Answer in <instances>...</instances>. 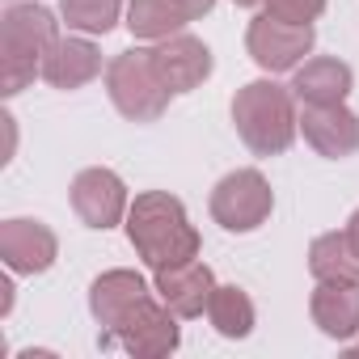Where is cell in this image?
Returning <instances> with one entry per match:
<instances>
[{"label":"cell","mask_w":359,"mask_h":359,"mask_svg":"<svg viewBox=\"0 0 359 359\" xmlns=\"http://www.w3.org/2000/svg\"><path fill=\"white\" fill-rule=\"evenodd\" d=\"M233 123L237 135L250 144V152L258 156H279L287 152V144L296 140V97L292 89L275 85V81H254L233 97Z\"/></svg>","instance_id":"2"},{"label":"cell","mask_w":359,"mask_h":359,"mask_svg":"<svg viewBox=\"0 0 359 359\" xmlns=\"http://www.w3.org/2000/svg\"><path fill=\"white\" fill-rule=\"evenodd\" d=\"M237 5H245V9H250V5H262V0H237Z\"/></svg>","instance_id":"23"},{"label":"cell","mask_w":359,"mask_h":359,"mask_svg":"<svg viewBox=\"0 0 359 359\" xmlns=\"http://www.w3.org/2000/svg\"><path fill=\"white\" fill-rule=\"evenodd\" d=\"M245 47H250L258 68L287 72V68H300V60L313 51V26H292V22H279V18L262 13V18L250 22Z\"/></svg>","instance_id":"7"},{"label":"cell","mask_w":359,"mask_h":359,"mask_svg":"<svg viewBox=\"0 0 359 359\" xmlns=\"http://www.w3.org/2000/svg\"><path fill=\"white\" fill-rule=\"evenodd\" d=\"M60 13L81 34H106L118 22V0H60Z\"/></svg>","instance_id":"20"},{"label":"cell","mask_w":359,"mask_h":359,"mask_svg":"<svg viewBox=\"0 0 359 359\" xmlns=\"http://www.w3.org/2000/svg\"><path fill=\"white\" fill-rule=\"evenodd\" d=\"M97 72H102V55H97V47L89 39H60L43 60V76L55 89H81Z\"/></svg>","instance_id":"15"},{"label":"cell","mask_w":359,"mask_h":359,"mask_svg":"<svg viewBox=\"0 0 359 359\" xmlns=\"http://www.w3.org/2000/svg\"><path fill=\"white\" fill-rule=\"evenodd\" d=\"M271 208H275V199L258 169H237L212 191V216L229 233H254L271 216Z\"/></svg>","instance_id":"6"},{"label":"cell","mask_w":359,"mask_h":359,"mask_svg":"<svg viewBox=\"0 0 359 359\" xmlns=\"http://www.w3.org/2000/svg\"><path fill=\"white\" fill-rule=\"evenodd\" d=\"M60 43L55 34V18L43 5H13L0 26V85L5 93H22L34 72H43L47 51Z\"/></svg>","instance_id":"3"},{"label":"cell","mask_w":359,"mask_h":359,"mask_svg":"<svg viewBox=\"0 0 359 359\" xmlns=\"http://www.w3.org/2000/svg\"><path fill=\"white\" fill-rule=\"evenodd\" d=\"M300 131L330 161H342V156H351L359 148V118L342 102H334V106H304Z\"/></svg>","instance_id":"11"},{"label":"cell","mask_w":359,"mask_h":359,"mask_svg":"<svg viewBox=\"0 0 359 359\" xmlns=\"http://www.w3.org/2000/svg\"><path fill=\"white\" fill-rule=\"evenodd\" d=\"M346 237H351V245H355V254H359V212L351 216V224H346Z\"/></svg>","instance_id":"22"},{"label":"cell","mask_w":359,"mask_h":359,"mask_svg":"<svg viewBox=\"0 0 359 359\" xmlns=\"http://www.w3.org/2000/svg\"><path fill=\"white\" fill-rule=\"evenodd\" d=\"M309 271L317 275V283H338L351 279L359 283V254L351 245L346 233H325L309 245Z\"/></svg>","instance_id":"18"},{"label":"cell","mask_w":359,"mask_h":359,"mask_svg":"<svg viewBox=\"0 0 359 359\" xmlns=\"http://www.w3.org/2000/svg\"><path fill=\"white\" fill-rule=\"evenodd\" d=\"M266 13L292 26H313L325 13V0H266Z\"/></svg>","instance_id":"21"},{"label":"cell","mask_w":359,"mask_h":359,"mask_svg":"<svg viewBox=\"0 0 359 359\" xmlns=\"http://www.w3.org/2000/svg\"><path fill=\"white\" fill-rule=\"evenodd\" d=\"M309 313H313V321H317L321 334L351 338L359 330V283H351V279L317 283V292L309 300Z\"/></svg>","instance_id":"14"},{"label":"cell","mask_w":359,"mask_h":359,"mask_svg":"<svg viewBox=\"0 0 359 359\" xmlns=\"http://www.w3.org/2000/svg\"><path fill=\"white\" fill-rule=\"evenodd\" d=\"M152 60H156V68H161V76H165V85L173 93H191L195 85H203L212 76V51L191 34L161 39L152 47Z\"/></svg>","instance_id":"10"},{"label":"cell","mask_w":359,"mask_h":359,"mask_svg":"<svg viewBox=\"0 0 359 359\" xmlns=\"http://www.w3.org/2000/svg\"><path fill=\"white\" fill-rule=\"evenodd\" d=\"M156 292H161V300H165L177 317H199V313L212 304L216 279H212V271H208L199 258H191V262H182V266L156 271Z\"/></svg>","instance_id":"13"},{"label":"cell","mask_w":359,"mask_h":359,"mask_svg":"<svg viewBox=\"0 0 359 359\" xmlns=\"http://www.w3.org/2000/svg\"><path fill=\"white\" fill-rule=\"evenodd\" d=\"M351 355H359V342H355V346H351Z\"/></svg>","instance_id":"24"},{"label":"cell","mask_w":359,"mask_h":359,"mask_svg":"<svg viewBox=\"0 0 359 359\" xmlns=\"http://www.w3.org/2000/svg\"><path fill=\"white\" fill-rule=\"evenodd\" d=\"M208 317L224 338H245L254 330V304L241 287H216L212 304H208Z\"/></svg>","instance_id":"19"},{"label":"cell","mask_w":359,"mask_h":359,"mask_svg":"<svg viewBox=\"0 0 359 359\" xmlns=\"http://www.w3.org/2000/svg\"><path fill=\"white\" fill-rule=\"evenodd\" d=\"M0 258L18 275H43L55 262V233L39 220H5L0 224Z\"/></svg>","instance_id":"9"},{"label":"cell","mask_w":359,"mask_h":359,"mask_svg":"<svg viewBox=\"0 0 359 359\" xmlns=\"http://www.w3.org/2000/svg\"><path fill=\"white\" fill-rule=\"evenodd\" d=\"M144 296H148V283H144L135 271H106L102 279H93V287H89V309H93L102 334H106L135 300H144Z\"/></svg>","instance_id":"17"},{"label":"cell","mask_w":359,"mask_h":359,"mask_svg":"<svg viewBox=\"0 0 359 359\" xmlns=\"http://www.w3.org/2000/svg\"><path fill=\"white\" fill-rule=\"evenodd\" d=\"M216 5V0H131L127 9V30L135 39H169L177 34L187 22L203 18L208 9Z\"/></svg>","instance_id":"12"},{"label":"cell","mask_w":359,"mask_h":359,"mask_svg":"<svg viewBox=\"0 0 359 359\" xmlns=\"http://www.w3.org/2000/svg\"><path fill=\"white\" fill-rule=\"evenodd\" d=\"M127 237L152 271L199 258V233L187 220V208L165 191H148L127 208Z\"/></svg>","instance_id":"1"},{"label":"cell","mask_w":359,"mask_h":359,"mask_svg":"<svg viewBox=\"0 0 359 359\" xmlns=\"http://www.w3.org/2000/svg\"><path fill=\"white\" fill-rule=\"evenodd\" d=\"M106 89L110 102L118 106V114H127L131 123H152L165 114L173 89L165 85L152 51H123L110 68H106Z\"/></svg>","instance_id":"4"},{"label":"cell","mask_w":359,"mask_h":359,"mask_svg":"<svg viewBox=\"0 0 359 359\" xmlns=\"http://www.w3.org/2000/svg\"><path fill=\"white\" fill-rule=\"evenodd\" d=\"M292 97L300 106H334L351 93V68L342 60H309L292 76Z\"/></svg>","instance_id":"16"},{"label":"cell","mask_w":359,"mask_h":359,"mask_svg":"<svg viewBox=\"0 0 359 359\" xmlns=\"http://www.w3.org/2000/svg\"><path fill=\"white\" fill-rule=\"evenodd\" d=\"M173 309L165 304V300H156L152 292L144 296V300H135L106 334H102V342L110 346V342H118V346H127L131 355H140V359H156V355H169L173 346H177V325H173Z\"/></svg>","instance_id":"5"},{"label":"cell","mask_w":359,"mask_h":359,"mask_svg":"<svg viewBox=\"0 0 359 359\" xmlns=\"http://www.w3.org/2000/svg\"><path fill=\"white\" fill-rule=\"evenodd\" d=\"M72 208L89 229H114L127 216V187L110 169H85L72 182Z\"/></svg>","instance_id":"8"}]
</instances>
